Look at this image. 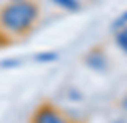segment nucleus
Segmentation results:
<instances>
[{
    "label": "nucleus",
    "mask_w": 127,
    "mask_h": 123,
    "mask_svg": "<svg viewBox=\"0 0 127 123\" xmlns=\"http://www.w3.org/2000/svg\"><path fill=\"white\" fill-rule=\"evenodd\" d=\"M116 42H118V46L127 54V25L119 27V31L116 33Z\"/></svg>",
    "instance_id": "nucleus-3"
},
{
    "label": "nucleus",
    "mask_w": 127,
    "mask_h": 123,
    "mask_svg": "<svg viewBox=\"0 0 127 123\" xmlns=\"http://www.w3.org/2000/svg\"><path fill=\"white\" fill-rule=\"evenodd\" d=\"M125 106H127V100H125Z\"/></svg>",
    "instance_id": "nucleus-7"
},
{
    "label": "nucleus",
    "mask_w": 127,
    "mask_h": 123,
    "mask_svg": "<svg viewBox=\"0 0 127 123\" xmlns=\"http://www.w3.org/2000/svg\"><path fill=\"white\" fill-rule=\"evenodd\" d=\"M40 8L35 0H10L0 8V29L6 37H21L35 27Z\"/></svg>",
    "instance_id": "nucleus-1"
},
{
    "label": "nucleus",
    "mask_w": 127,
    "mask_h": 123,
    "mask_svg": "<svg viewBox=\"0 0 127 123\" xmlns=\"http://www.w3.org/2000/svg\"><path fill=\"white\" fill-rule=\"evenodd\" d=\"M58 6H62L64 10H77L79 8V0H54Z\"/></svg>",
    "instance_id": "nucleus-4"
},
{
    "label": "nucleus",
    "mask_w": 127,
    "mask_h": 123,
    "mask_svg": "<svg viewBox=\"0 0 127 123\" xmlns=\"http://www.w3.org/2000/svg\"><path fill=\"white\" fill-rule=\"evenodd\" d=\"M6 40H8V37H6V35H4V33H2V29H0V46L4 44V42H6Z\"/></svg>",
    "instance_id": "nucleus-6"
},
{
    "label": "nucleus",
    "mask_w": 127,
    "mask_h": 123,
    "mask_svg": "<svg viewBox=\"0 0 127 123\" xmlns=\"http://www.w3.org/2000/svg\"><path fill=\"white\" fill-rule=\"evenodd\" d=\"M123 25H127V14H123V17H119L116 21V27H123Z\"/></svg>",
    "instance_id": "nucleus-5"
},
{
    "label": "nucleus",
    "mask_w": 127,
    "mask_h": 123,
    "mask_svg": "<svg viewBox=\"0 0 127 123\" xmlns=\"http://www.w3.org/2000/svg\"><path fill=\"white\" fill-rule=\"evenodd\" d=\"M29 123H69L67 115L62 110H58L54 104L44 102L35 108V112L29 117Z\"/></svg>",
    "instance_id": "nucleus-2"
}]
</instances>
